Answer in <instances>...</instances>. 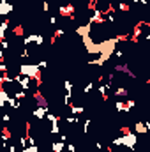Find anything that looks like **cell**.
I'll use <instances>...</instances> for the list:
<instances>
[{"instance_id": "1", "label": "cell", "mask_w": 150, "mask_h": 152, "mask_svg": "<svg viewBox=\"0 0 150 152\" xmlns=\"http://www.w3.org/2000/svg\"><path fill=\"white\" fill-rule=\"evenodd\" d=\"M117 44L118 42L115 41V37H108V39H104V41H99V57L108 62L113 57V51H115Z\"/></svg>"}, {"instance_id": "2", "label": "cell", "mask_w": 150, "mask_h": 152, "mask_svg": "<svg viewBox=\"0 0 150 152\" xmlns=\"http://www.w3.org/2000/svg\"><path fill=\"white\" fill-rule=\"evenodd\" d=\"M20 75L27 76V78H30L32 81H37V85H41V71H39L37 64H28V62L21 64V66H20Z\"/></svg>"}, {"instance_id": "3", "label": "cell", "mask_w": 150, "mask_h": 152, "mask_svg": "<svg viewBox=\"0 0 150 152\" xmlns=\"http://www.w3.org/2000/svg\"><path fill=\"white\" fill-rule=\"evenodd\" d=\"M120 138H122V147H127L129 151H134V149H136V143H138L136 133H133V131H124V134H122Z\"/></svg>"}, {"instance_id": "4", "label": "cell", "mask_w": 150, "mask_h": 152, "mask_svg": "<svg viewBox=\"0 0 150 152\" xmlns=\"http://www.w3.org/2000/svg\"><path fill=\"white\" fill-rule=\"evenodd\" d=\"M32 42H36L37 46H42V42H44L42 34H28V36L23 37V46H25V48H28Z\"/></svg>"}, {"instance_id": "5", "label": "cell", "mask_w": 150, "mask_h": 152, "mask_svg": "<svg viewBox=\"0 0 150 152\" xmlns=\"http://www.w3.org/2000/svg\"><path fill=\"white\" fill-rule=\"evenodd\" d=\"M58 14L64 16V18H69V20H74V5L73 4H62L58 5Z\"/></svg>"}, {"instance_id": "6", "label": "cell", "mask_w": 150, "mask_h": 152, "mask_svg": "<svg viewBox=\"0 0 150 152\" xmlns=\"http://www.w3.org/2000/svg\"><path fill=\"white\" fill-rule=\"evenodd\" d=\"M14 83H18V85L21 87V90H28V88H30L32 80H30V78H27V76L16 75V76H14Z\"/></svg>"}, {"instance_id": "7", "label": "cell", "mask_w": 150, "mask_h": 152, "mask_svg": "<svg viewBox=\"0 0 150 152\" xmlns=\"http://www.w3.org/2000/svg\"><path fill=\"white\" fill-rule=\"evenodd\" d=\"M14 11V5L9 0H0V16H7Z\"/></svg>"}, {"instance_id": "8", "label": "cell", "mask_w": 150, "mask_h": 152, "mask_svg": "<svg viewBox=\"0 0 150 152\" xmlns=\"http://www.w3.org/2000/svg\"><path fill=\"white\" fill-rule=\"evenodd\" d=\"M149 129H150L149 120H145V122H136V126H134V133H136V134H147Z\"/></svg>"}, {"instance_id": "9", "label": "cell", "mask_w": 150, "mask_h": 152, "mask_svg": "<svg viewBox=\"0 0 150 152\" xmlns=\"http://www.w3.org/2000/svg\"><path fill=\"white\" fill-rule=\"evenodd\" d=\"M145 32H149V30H145ZM141 34H143V25H141V21L134 27V30H133V36H129V39L133 41V42H138L140 37H141Z\"/></svg>"}, {"instance_id": "10", "label": "cell", "mask_w": 150, "mask_h": 152, "mask_svg": "<svg viewBox=\"0 0 150 152\" xmlns=\"http://www.w3.org/2000/svg\"><path fill=\"white\" fill-rule=\"evenodd\" d=\"M76 34L79 36V37H85V36H92V25H79V27H76Z\"/></svg>"}, {"instance_id": "11", "label": "cell", "mask_w": 150, "mask_h": 152, "mask_svg": "<svg viewBox=\"0 0 150 152\" xmlns=\"http://www.w3.org/2000/svg\"><path fill=\"white\" fill-rule=\"evenodd\" d=\"M115 71H118V73H125L129 78H136V75H134V73L129 69L127 62H124V64H117V66H115Z\"/></svg>"}, {"instance_id": "12", "label": "cell", "mask_w": 150, "mask_h": 152, "mask_svg": "<svg viewBox=\"0 0 150 152\" xmlns=\"http://www.w3.org/2000/svg\"><path fill=\"white\" fill-rule=\"evenodd\" d=\"M108 90H111V83H101L99 85V94H101L103 101H108V97H110Z\"/></svg>"}, {"instance_id": "13", "label": "cell", "mask_w": 150, "mask_h": 152, "mask_svg": "<svg viewBox=\"0 0 150 152\" xmlns=\"http://www.w3.org/2000/svg\"><path fill=\"white\" fill-rule=\"evenodd\" d=\"M48 112H50L48 108L36 106V108H34V112H32V115H34V118H37V120H42V118H46V113H48Z\"/></svg>"}, {"instance_id": "14", "label": "cell", "mask_w": 150, "mask_h": 152, "mask_svg": "<svg viewBox=\"0 0 150 152\" xmlns=\"http://www.w3.org/2000/svg\"><path fill=\"white\" fill-rule=\"evenodd\" d=\"M34 99H36V103H37V106H42V108H48V101L44 99V96L39 92V90H36L34 92Z\"/></svg>"}, {"instance_id": "15", "label": "cell", "mask_w": 150, "mask_h": 152, "mask_svg": "<svg viewBox=\"0 0 150 152\" xmlns=\"http://www.w3.org/2000/svg\"><path fill=\"white\" fill-rule=\"evenodd\" d=\"M5 104H7L11 110H20V108H21V101H18V99H16V97H12V96L9 97V101H7Z\"/></svg>"}, {"instance_id": "16", "label": "cell", "mask_w": 150, "mask_h": 152, "mask_svg": "<svg viewBox=\"0 0 150 152\" xmlns=\"http://www.w3.org/2000/svg\"><path fill=\"white\" fill-rule=\"evenodd\" d=\"M64 149H66V143L64 142H60V140L51 142V152H64Z\"/></svg>"}, {"instance_id": "17", "label": "cell", "mask_w": 150, "mask_h": 152, "mask_svg": "<svg viewBox=\"0 0 150 152\" xmlns=\"http://www.w3.org/2000/svg\"><path fill=\"white\" fill-rule=\"evenodd\" d=\"M103 20H104V23H115L117 21V16H115V11H108V12H104L103 14Z\"/></svg>"}, {"instance_id": "18", "label": "cell", "mask_w": 150, "mask_h": 152, "mask_svg": "<svg viewBox=\"0 0 150 152\" xmlns=\"http://www.w3.org/2000/svg\"><path fill=\"white\" fill-rule=\"evenodd\" d=\"M129 96V90H127V87H124V85H120L117 90H115V97H127Z\"/></svg>"}, {"instance_id": "19", "label": "cell", "mask_w": 150, "mask_h": 152, "mask_svg": "<svg viewBox=\"0 0 150 152\" xmlns=\"http://www.w3.org/2000/svg\"><path fill=\"white\" fill-rule=\"evenodd\" d=\"M7 30H9V23H7V21H2V23H0V39H5Z\"/></svg>"}, {"instance_id": "20", "label": "cell", "mask_w": 150, "mask_h": 152, "mask_svg": "<svg viewBox=\"0 0 150 152\" xmlns=\"http://www.w3.org/2000/svg\"><path fill=\"white\" fill-rule=\"evenodd\" d=\"M69 108H71V113H73V115H78V117L85 112V108H83V106H76V104H71Z\"/></svg>"}, {"instance_id": "21", "label": "cell", "mask_w": 150, "mask_h": 152, "mask_svg": "<svg viewBox=\"0 0 150 152\" xmlns=\"http://www.w3.org/2000/svg\"><path fill=\"white\" fill-rule=\"evenodd\" d=\"M64 88H66V94H71V96H73V88H74V85H73L71 80H66V81H64Z\"/></svg>"}, {"instance_id": "22", "label": "cell", "mask_w": 150, "mask_h": 152, "mask_svg": "<svg viewBox=\"0 0 150 152\" xmlns=\"http://www.w3.org/2000/svg\"><path fill=\"white\" fill-rule=\"evenodd\" d=\"M46 118H48L51 124H57V122H60V117H58V115H55V113H51V112H48V113H46Z\"/></svg>"}, {"instance_id": "23", "label": "cell", "mask_w": 150, "mask_h": 152, "mask_svg": "<svg viewBox=\"0 0 150 152\" xmlns=\"http://www.w3.org/2000/svg\"><path fill=\"white\" fill-rule=\"evenodd\" d=\"M115 110H117V112H127V110H125V103L118 99V101L115 103Z\"/></svg>"}, {"instance_id": "24", "label": "cell", "mask_w": 150, "mask_h": 152, "mask_svg": "<svg viewBox=\"0 0 150 152\" xmlns=\"http://www.w3.org/2000/svg\"><path fill=\"white\" fill-rule=\"evenodd\" d=\"M66 122H67V124H79V117H78V115H69V117H67V118H66Z\"/></svg>"}, {"instance_id": "25", "label": "cell", "mask_w": 150, "mask_h": 152, "mask_svg": "<svg viewBox=\"0 0 150 152\" xmlns=\"http://www.w3.org/2000/svg\"><path fill=\"white\" fill-rule=\"evenodd\" d=\"M62 36H64V28H57V30H55V34H53V37H51V42H55L57 39L62 37Z\"/></svg>"}, {"instance_id": "26", "label": "cell", "mask_w": 150, "mask_h": 152, "mask_svg": "<svg viewBox=\"0 0 150 152\" xmlns=\"http://www.w3.org/2000/svg\"><path fill=\"white\" fill-rule=\"evenodd\" d=\"M125 103V110L129 112V110H133V108H136V101H133V99H127V101H124Z\"/></svg>"}, {"instance_id": "27", "label": "cell", "mask_w": 150, "mask_h": 152, "mask_svg": "<svg viewBox=\"0 0 150 152\" xmlns=\"http://www.w3.org/2000/svg\"><path fill=\"white\" fill-rule=\"evenodd\" d=\"M12 97H16L18 101H21V99H25V97H27V92H25V90H18Z\"/></svg>"}, {"instance_id": "28", "label": "cell", "mask_w": 150, "mask_h": 152, "mask_svg": "<svg viewBox=\"0 0 150 152\" xmlns=\"http://www.w3.org/2000/svg\"><path fill=\"white\" fill-rule=\"evenodd\" d=\"M90 124H92V118H85V122H83V133H88Z\"/></svg>"}, {"instance_id": "29", "label": "cell", "mask_w": 150, "mask_h": 152, "mask_svg": "<svg viewBox=\"0 0 150 152\" xmlns=\"http://www.w3.org/2000/svg\"><path fill=\"white\" fill-rule=\"evenodd\" d=\"M50 131H51V134H58V133H60V124H58V122H57V124H51V129H50Z\"/></svg>"}, {"instance_id": "30", "label": "cell", "mask_w": 150, "mask_h": 152, "mask_svg": "<svg viewBox=\"0 0 150 152\" xmlns=\"http://www.w3.org/2000/svg\"><path fill=\"white\" fill-rule=\"evenodd\" d=\"M92 88H94V81H88V83L85 85L83 92H85V94H90V92H92Z\"/></svg>"}, {"instance_id": "31", "label": "cell", "mask_w": 150, "mask_h": 152, "mask_svg": "<svg viewBox=\"0 0 150 152\" xmlns=\"http://www.w3.org/2000/svg\"><path fill=\"white\" fill-rule=\"evenodd\" d=\"M11 118H12V117H11L9 113H4V115H2V124H4V126H7V124L11 122Z\"/></svg>"}, {"instance_id": "32", "label": "cell", "mask_w": 150, "mask_h": 152, "mask_svg": "<svg viewBox=\"0 0 150 152\" xmlns=\"http://www.w3.org/2000/svg\"><path fill=\"white\" fill-rule=\"evenodd\" d=\"M64 103H66V106H71V104H73V96H71V94H66Z\"/></svg>"}, {"instance_id": "33", "label": "cell", "mask_w": 150, "mask_h": 152, "mask_svg": "<svg viewBox=\"0 0 150 152\" xmlns=\"http://www.w3.org/2000/svg\"><path fill=\"white\" fill-rule=\"evenodd\" d=\"M9 48V41H5V39H0V50L2 51H5Z\"/></svg>"}, {"instance_id": "34", "label": "cell", "mask_w": 150, "mask_h": 152, "mask_svg": "<svg viewBox=\"0 0 150 152\" xmlns=\"http://www.w3.org/2000/svg\"><path fill=\"white\" fill-rule=\"evenodd\" d=\"M0 75H7V64L4 60H0Z\"/></svg>"}, {"instance_id": "35", "label": "cell", "mask_w": 150, "mask_h": 152, "mask_svg": "<svg viewBox=\"0 0 150 152\" xmlns=\"http://www.w3.org/2000/svg\"><path fill=\"white\" fill-rule=\"evenodd\" d=\"M37 67H39V71L46 69V67H48V62H46V60H39V62H37Z\"/></svg>"}, {"instance_id": "36", "label": "cell", "mask_w": 150, "mask_h": 152, "mask_svg": "<svg viewBox=\"0 0 150 152\" xmlns=\"http://www.w3.org/2000/svg\"><path fill=\"white\" fill-rule=\"evenodd\" d=\"M113 55H115L117 58H122V57H124V51H122L120 48H115V51H113Z\"/></svg>"}, {"instance_id": "37", "label": "cell", "mask_w": 150, "mask_h": 152, "mask_svg": "<svg viewBox=\"0 0 150 152\" xmlns=\"http://www.w3.org/2000/svg\"><path fill=\"white\" fill-rule=\"evenodd\" d=\"M66 149H67V152H78V149H76L74 143H67V145H66Z\"/></svg>"}, {"instance_id": "38", "label": "cell", "mask_w": 150, "mask_h": 152, "mask_svg": "<svg viewBox=\"0 0 150 152\" xmlns=\"http://www.w3.org/2000/svg\"><path fill=\"white\" fill-rule=\"evenodd\" d=\"M20 55H21V58H28V57H30V51H28V50H27V48H23V50H21V53H20Z\"/></svg>"}, {"instance_id": "39", "label": "cell", "mask_w": 150, "mask_h": 152, "mask_svg": "<svg viewBox=\"0 0 150 152\" xmlns=\"http://www.w3.org/2000/svg\"><path fill=\"white\" fill-rule=\"evenodd\" d=\"M42 11L44 12H50V2L48 0H42Z\"/></svg>"}, {"instance_id": "40", "label": "cell", "mask_w": 150, "mask_h": 152, "mask_svg": "<svg viewBox=\"0 0 150 152\" xmlns=\"http://www.w3.org/2000/svg\"><path fill=\"white\" fill-rule=\"evenodd\" d=\"M113 145H115V147H120V145H122V138H120V136H117V138L113 140Z\"/></svg>"}, {"instance_id": "41", "label": "cell", "mask_w": 150, "mask_h": 152, "mask_svg": "<svg viewBox=\"0 0 150 152\" xmlns=\"http://www.w3.org/2000/svg\"><path fill=\"white\" fill-rule=\"evenodd\" d=\"M5 147H7V151H9V152H18V151H20L16 145H5Z\"/></svg>"}, {"instance_id": "42", "label": "cell", "mask_w": 150, "mask_h": 152, "mask_svg": "<svg viewBox=\"0 0 150 152\" xmlns=\"http://www.w3.org/2000/svg\"><path fill=\"white\" fill-rule=\"evenodd\" d=\"M57 21H58L57 16H51V18H50V23H51V25H57Z\"/></svg>"}, {"instance_id": "43", "label": "cell", "mask_w": 150, "mask_h": 152, "mask_svg": "<svg viewBox=\"0 0 150 152\" xmlns=\"http://www.w3.org/2000/svg\"><path fill=\"white\" fill-rule=\"evenodd\" d=\"M95 149H97V151H103L104 147H103V143H101V142H97V143H95Z\"/></svg>"}, {"instance_id": "44", "label": "cell", "mask_w": 150, "mask_h": 152, "mask_svg": "<svg viewBox=\"0 0 150 152\" xmlns=\"http://www.w3.org/2000/svg\"><path fill=\"white\" fill-rule=\"evenodd\" d=\"M5 106H7V104H5V101H4V99H0V110H4Z\"/></svg>"}, {"instance_id": "45", "label": "cell", "mask_w": 150, "mask_h": 152, "mask_svg": "<svg viewBox=\"0 0 150 152\" xmlns=\"http://www.w3.org/2000/svg\"><path fill=\"white\" fill-rule=\"evenodd\" d=\"M133 2H134V4H140V0H133Z\"/></svg>"}, {"instance_id": "46", "label": "cell", "mask_w": 150, "mask_h": 152, "mask_svg": "<svg viewBox=\"0 0 150 152\" xmlns=\"http://www.w3.org/2000/svg\"><path fill=\"white\" fill-rule=\"evenodd\" d=\"M0 149H2V143H0Z\"/></svg>"}]
</instances>
